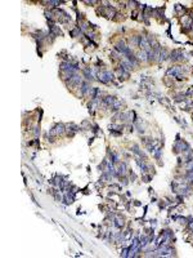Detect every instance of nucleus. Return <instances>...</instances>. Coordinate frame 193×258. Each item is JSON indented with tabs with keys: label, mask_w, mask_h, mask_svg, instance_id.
Listing matches in <instances>:
<instances>
[{
	"label": "nucleus",
	"mask_w": 193,
	"mask_h": 258,
	"mask_svg": "<svg viewBox=\"0 0 193 258\" xmlns=\"http://www.w3.org/2000/svg\"><path fill=\"white\" fill-rule=\"evenodd\" d=\"M98 79L103 83H108V81L112 80V74L110 71H102L98 74Z\"/></svg>",
	"instance_id": "1"
},
{
	"label": "nucleus",
	"mask_w": 193,
	"mask_h": 258,
	"mask_svg": "<svg viewBox=\"0 0 193 258\" xmlns=\"http://www.w3.org/2000/svg\"><path fill=\"white\" fill-rule=\"evenodd\" d=\"M66 132V129L62 124H57L54 126V129H52L50 131V136H59V134H63Z\"/></svg>",
	"instance_id": "2"
},
{
	"label": "nucleus",
	"mask_w": 193,
	"mask_h": 258,
	"mask_svg": "<svg viewBox=\"0 0 193 258\" xmlns=\"http://www.w3.org/2000/svg\"><path fill=\"white\" fill-rule=\"evenodd\" d=\"M125 164H118V167H117V172L118 173H121V174H124L125 173Z\"/></svg>",
	"instance_id": "3"
}]
</instances>
